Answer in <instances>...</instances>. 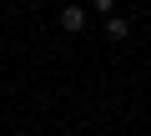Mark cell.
Returning a JSON list of instances; mask_svg holds the SVG:
<instances>
[{
	"label": "cell",
	"mask_w": 151,
	"mask_h": 136,
	"mask_svg": "<svg viewBox=\"0 0 151 136\" xmlns=\"http://www.w3.org/2000/svg\"><path fill=\"white\" fill-rule=\"evenodd\" d=\"M86 20H91V15H86V5H65V10H60V30H65V35H81V30H86Z\"/></svg>",
	"instance_id": "obj_1"
},
{
	"label": "cell",
	"mask_w": 151,
	"mask_h": 136,
	"mask_svg": "<svg viewBox=\"0 0 151 136\" xmlns=\"http://www.w3.org/2000/svg\"><path fill=\"white\" fill-rule=\"evenodd\" d=\"M106 35H111V40H126V35H131V25H126L121 15H111V20H106Z\"/></svg>",
	"instance_id": "obj_2"
},
{
	"label": "cell",
	"mask_w": 151,
	"mask_h": 136,
	"mask_svg": "<svg viewBox=\"0 0 151 136\" xmlns=\"http://www.w3.org/2000/svg\"><path fill=\"white\" fill-rule=\"evenodd\" d=\"M111 5H116V0H91V10H101V15H106Z\"/></svg>",
	"instance_id": "obj_3"
}]
</instances>
